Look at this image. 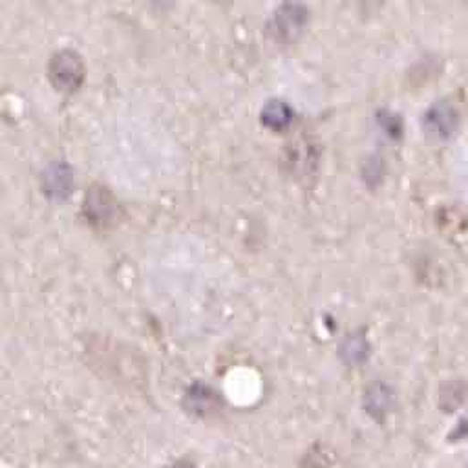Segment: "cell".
I'll use <instances>...</instances> for the list:
<instances>
[{
  "label": "cell",
  "instance_id": "cell-5",
  "mask_svg": "<svg viewBox=\"0 0 468 468\" xmlns=\"http://www.w3.org/2000/svg\"><path fill=\"white\" fill-rule=\"evenodd\" d=\"M187 404L189 408L198 413V415H208L212 412H217L218 408V397L207 387L196 385L194 388L189 390L187 394Z\"/></svg>",
  "mask_w": 468,
  "mask_h": 468
},
{
  "label": "cell",
  "instance_id": "cell-9",
  "mask_svg": "<svg viewBox=\"0 0 468 468\" xmlns=\"http://www.w3.org/2000/svg\"><path fill=\"white\" fill-rule=\"evenodd\" d=\"M343 352H345V357H346L350 362H361V361H364L366 355H368V343H366V340H364L362 336L353 335V336H350V338L346 340V345H345Z\"/></svg>",
  "mask_w": 468,
  "mask_h": 468
},
{
  "label": "cell",
  "instance_id": "cell-8",
  "mask_svg": "<svg viewBox=\"0 0 468 468\" xmlns=\"http://www.w3.org/2000/svg\"><path fill=\"white\" fill-rule=\"evenodd\" d=\"M392 406V394L387 387L377 385L368 392V410L370 413L380 417L385 415Z\"/></svg>",
  "mask_w": 468,
  "mask_h": 468
},
{
  "label": "cell",
  "instance_id": "cell-1",
  "mask_svg": "<svg viewBox=\"0 0 468 468\" xmlns=\"http://www.w3.org/2000/svg\"><path fill=\"white\" fill-rule=\"evenodd\" d=\"M50 79L54 87L61 92H75L84 79V64L77 52L61 50L50 61Z\"/></svg>",
  "mask_w": 468,
  "mask_h": 468
},
{
  "label": "cell",
  "instance_id": "cell-6",
  "mask_svg": "<svg viewBox=\"0 0 468 468\" xmlns=\"http://www.w3.org/2000/svg\"><path fill=\"white\" fill-rule=\"evenodd\" d=\"M293 110L284 101H269L262 108V123L271 131H282L291 123Z\"/></svg>",
  "mask_w": 468,
  "mask_h": 468
},
{
  "label": "cell",
  "instance_id": "cell-7",
  "mask_svg": "<svg viewBox=\"0 0 468 468\" xmlns=\"http://www.w3.org/2000/svg\"><path fill=\"white\" fill-rule=\"evenodd\" d=\"M112 203L108 201V196L105 192V189H98L92 191L89 200H87V210L92 215L94 222H105L110 218L112 215Z\"/></svg>",
  "mask_w": 468,
  "mask_h": 468
},
{
  "label": "cell",
  "instance_id": "cell-4",
  "mask_svg": "<svg viewBox=\"0 0 468 468\" xmlns=\"http://www.w3.org/2000/svg\"><path fill=\"white\" fill-rule=\"evenodd\" d=\"M73 185L72 170L66 165H54L47 170L45 174V192L57 200H63L70 194Z\"/></svg>",
  "mask_w": 468,
  "mask_h": 468
},
{
  "label": "cell",
  "instance_id": "cell-2",
  "mask_svg": "<svg viewBox=\"0 0 468 468\" xmlns=\"http://www.w3.org/2000/svg\"><path fill=\"white\" fill-rule=\"evenodd\" d=\"M459 119L457 106L450 99H439L424 112L422 124L430 136L445 140L455 132Z\"/></svg>",
  "mask_w": 468,
  "mask_h": 468
},
{
  "label": "cell",
  "instance_id": "cell-10",
  "mask_svg": "<svg viewBox=\"0 0 468 468\" xmlns=\"http://www.w3.org/2000/svg\"><path fill=\"white\" fill-rule=\"evenodd\" d=\"M174 468H194V466L189 464V463H178Z\"/></svg>",
  "mask_w": 468,
  "mask_h": 468
},
{
  "label": "cell",
  "instance_id": "cell-3",
  "mask_svg": "<svg viewBox=\"0 0 468 468\" xmlns=\"http://www.w3.org/2000/svg\"><path fill=\"white\" fill-rule=\"evenodd\" d=\"M308 24V10L299 4H285L280 10H277L271 31L280 40H294L299 37Z\"/></svg>",
  "mask_w": 468,
  "mask_h": 468
}]
</instances>
